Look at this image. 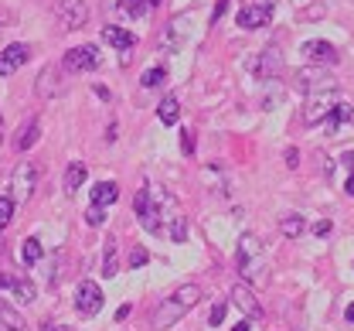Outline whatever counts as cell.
I'll return each mask as SVG.
<instances>
[{
	"instance_id": "cell-35",
	"label": "cell",
	"mask_w": 354,
	"mask_h": 331,
	"mask_svg": "<svg viewBox=\"0 0 354 331\" xmlns=\"http://www.w3.org/2000/svg\"><path fill=\"white\" fill-rule=\"evenodd\" d=\"M324 14V7H310V10H304V21H310V17H320Z\"/></svg>"
},
{
	"instance_id": "cell-21",
	"label": "cell",
	"mask_w": 354,
	"mask_h": 331,
	"mask_svg": "<svg viewBox=\"0 0 354 331\" xmlns=\"http://www.w3.org/2000/svg\"><path fill=\"white\" fill-rule=\"evenodd\" d=\"M304 229H307V222H304V215H297V212H290V215H283V222H279V233L286 239H297L304 236Z\"/></svg>"
},
{
	"instance_id": "cell-10",
	"label": "cell",
	"mask_w": 354,
	"mask_h": 331,
	"mask_svg": "<svg viewBox=\"0 0 354 331\" xmlns=\"http://www.w3.org/2000/svg\"><path fill=\"white\" fill-rule=\"evenodd\" d=\"M28 58H31V48L28 45H7L0 51V75H14L17 69H24L28 65Z\"/></svg>"
},
{
	"instance_id": "cell-36",
	"label": "cell",
	"mask_w": 354,
	"mask_h": 331,
	"mask_svg": "<svg viewBox=\"0 0 354 331\" xmlns=\"http://www.w3.org/2000/svg\"><path fill=\"white\" fill-rule=\"evenodd\" d=\"M225 7H228V0H218V7H215V17H212V21H218L221 14H225Z\"/></svg>"
},
{
	"instance_id": "cell-26",
	"label": "cell",
	"mask_w": 354,
	"mask_h": 331,
	"mask_svg": "<svg viewBox=\"0 0 354 331\" xmlns=\"http://www.w3.org/2000/svg\"><path fill=\"white\" fill-rule=\"evenodd\" d=\"M21 256H24V263H28V267H31V263H38V260H41V242H38L35 236L24 239V242H21Z\"/></svg>"
},
{
	"instance_id": "cell-2",
	"label": "cell",
	"mask_w": 354,
	"mask_h": 331,
	"mask_svg": "<svg viewBox=\"0 0 354 331\" xmlns=\"http://www.w3.org/2000/svg\"><path fill=\"white\" fill-rule=\"evenodd\" d=\"M235 260H239V274H242L245 280H256V277H259V260H263V242H259V236L245 233V236L239 239Z\"/></svg>"
},
{
	"instance_id": "cell-17",
	"label": "cell",
	"mask_w": 354,
	"mask_h": 331,
	"mask_svg": "<svg viewBox=\"0 0 354 331\" xmlns=\"http://www.w3.org/2000/svg\"><path fill=\"white\" fill-rule=\"evenodd\" d=\"M62 82H58V69H44L41 75H38V96L44 99H51V96H62Z\"/></svg>"
},
{
	"instance_id": "cell-3",
	"label": "cell",
	"mask_w": 354,
	"mask_h": 331,
	"mask_svg": "<svg viewBox=\"0 0 354 331\" xmlns=\"http://www.w3.org/2000/svg\"><path fill=\"white\" fill-rule=\"evenodd\" d=\"M341 102L337 89H320V93H310L307 96V106H304V123L307 127H317L330 116V109Z\"/></svg>"
},
{
	"instance_id": "cell-40",
	"label": "cell",
	"mask_w": 354,
	"mask_h": 331,
	"mask_svg": "<svg viewBox=\"0 0 354 331\" xmlns=\"http://www.w3.org/2000/svg\"><path fill=\"white\" fill-rule=\"evenodd\" d=\"M344 191H348V195H351V198H354V175H351V178H348V185H344Z\"/></svg>"
},
{
	"instance_id": "cell-31",
	"label": "cell",
	"mask_w": 354,
	"mask_h": 331,
	"mask_svg": "<svg viewBox=\"0 0 354 331\" xmlns=\"http://www.w3.org/2000/svg\"><path fill=\"white\" fill-rule=\"evenodd\" d=\"M283 157H286V168H290V171H293V168H300V164H297V161H300L297 147H286V154H283Z\"/></svg>"
},
{
	"instance_id": "cell-24",
	"label": "cell",
	"mask_w": 354,
	"mask_h": 331,
	"mask_svg": "<svg viewBox=\"0 0 354 331\" xmlns=\"http://www.w3.org/2000/svg\"><path fill=\"white\" fill-rule=\"evenodd\" d=\"M164 79H167V69L164 65H153V69H147L143 72V89H157V86H164Z\"/></svg>"
},
{
	"instance_id": "cell-38",
	"label": "cell",
	"mask_w": 354,
	"mask_h": 331,
	"mask_svg": "<svg viewBox=\"0 0 354 331\" xmlns=\"http://www.w3.org/2000/svg\"><path fill=\"white\" fill-rule=\"evenodd\" d=\"M41 331H72V328H62V325H51L48 321V325H41Z\"/></svg>"
},
{
	"instance_id": "cell-8",
	"label": "cell",
	"mask_w": 354,
	"mask_h": 331,
	"mask_svg": "<svg viewBox=\"0 0 354 331\" xmlns=\"http://www.w3.org/2000/svg\"><path fill=\"white\" fill-rule=\"evenodd\" d=\"M102 290L92 284V280H82L79 284V290H75V307H79V314H86V318H92V314H99L102 311Z\"/></svg>"
},
{
	"instance_id": "cell-28",
	"label": "cell",
	"mask_w": 354,
	"mask_h": 331,
	"mask_svg": "<svg viewBox=\"0 0 354 331\" xmlns=\"http://www.w3.org/2000/svg\"><path fill=\"white\" fill-rule=\"evenodd\" d=\"M157 3H160V0H133L130 7H127V14H130V17H147Z\"/></svg>"
},
{
	"instance_id": "cell-18",
	"label": "cell",
	"mask_w": 354,
	"mask_h": 331,
	"mask_svg": "<svg viewBox=\"0 0 354 331\" xmlns=\"http://www.w3.org/2000/svg\"><path fill=\"white\" fill-rule=\"evenodd\" d=\"M120 274V249H116V239H106V260H102V277L113 280Z\"/></svg>"
},
{
	"instance_id": "cell-6",
	"label": "cell",
	"mask_w": 354,
	"mask_h": 331,
	"mask_svg": "<svg viewBox=\"0 0 354 331\" xmlns=\"http://www.w3.org/2000/svg\"><path fill=\"white\" fill-rule=\"evenodd\" d=\"M99 65V51H95V45H79V48H68L65 51V58H62V69L65 72H92Z\"/></svg>"
},
{
	"instance_id": "cell-39",
	"label": "cell",
	"mask_w": 354,
	"mask_h": 331,
	"mask_svg": "<svg viewBox=\"0 0 354 331\" xmlns=\"http://www.w3.org/2000/svg\"><path fill=\"white\" fill-rule=\"evenodd\" d=\"M344 318H348V321H351V325H354V301H351V304H348V311H344Z\"/></svg>"
},
{
	"instance_id": "cell-9",
	"label": "cell",
	"mask_w": 354,
	"mask_h": 331,
	"mask_svg": "<svg viewBox=\"0 0 354 331\" xmlns=\"http://www.w3.org/2000/svg\"><path fill=\"white\" fill-rule=\"evenodd\" d=\"M239 28H245V31H259V28H269V21H272V7L269 3H249V7H242L239 10Z\"/></svg>"
},
{
	"instance_id": "cell-43",
	"label": "cell",
	"mask_w": 354,
	"mask_h": 331,
	"mask_svg": "<svg viewBox=\"0 0 354 331\" xmlns=\"http://www.w3.org/2000/svg\"><path fill=\"white\" fill-rule=\"evenodd\" d=\"M0 143H3V120H0Z\"/></svg>"
},
{
	"instance_id": "cell-4",
	"label": "cell",
	"mask_w": 354,
	"mask_h": 331,
	"mask_svg": "<svg viewBox=\"0 0 354 331\" xmlns=\"http://www.w3.org/2000/svg\"><path fill=\"white\" fill-rule=\"evenodd\" d=\"M55 17H58L62 28L79 31L88 21V3L86 0H58V3H55Z\"/></svg>"
},
{
	"instance_id": "cell-41",
	"label": "cell",
	"mask_w": 354,
	"mask_h": 331,
	"mask_svg": "<svg viewBox=\"0 0 354 331\" xmlns=\"http://www.w3.org/2000/svg\"><path fill=\"white\" fill-rule=\"evenodd\" d=\"M232 331H249V321H239V325H232Z\"/></svg>"
},
{
	"instance_id": "cell-19",
	"label": "cell",
	"mask_w": 354,
	"mask_h": 331,
	"mask_svg": "<svg viewBox=\"0 0 354 331\" xmlns=\"http://www.w3.org/2000/svg\"><path fill=\"white\" fill-rule=\"evenodd\" d=\"M0 331H28L24 318H21L10 304H3V301H0Z\"/></svg>"
},
{
	"instance_id": "cell-34",
	"label": "cell",
	"mask_w": 354,
	"mask_h": 331,
	"mask_svg": "<svg viewBox=\"0 0 354 331\" xmlns=\"http://www.w3.org/2000/svg\"><path fill=\"white\" fill-rule=\"evenodd\" d=\"M313 233H317V236H327V233H330V222H317Z\"/></svg>"
},
{
	"instance_id": "cell-25",
	"label": "cell",
	"mask_w": 354,
	"mask_h": 331,
	"mask_svg": "<svg viewBox=\"0 0 354 331\" xmlns=\"http://www.w3.org/2000/svg\"><path fill=\"white\" fill-rule=\"evenodd\" d=\"M351 116H354L351 106H348V102H337V106L330 109V116H327V120H330V134H334L341 123H351Z\"/></svg>"
},
{
	"instance_id": "cell-1",
	"label": "cell",
	"mask_w": 354,
	"mask_h": 331,
	"mask_svg": "<svg viewBox=\"0 0 354 331\" xmlns=\"http://www.w3.org/2000/svg\"><path fill=\"white\" fill-rule=\"evenodd\" d=\"M198 301H201V287L198 284H180L174 294H167V297L160 301V307L153 311V321H150V325H153L157 331L174 328L187 311L198 307Z\"/></svg>"
},
{
	"instance_id": "cell-30",
	"label": "cell",
	"mask_w": 354,
	"mask_h": 331,
	"mask_svg": "<svg viewBox=\"0 0 354 331\" xmlns=\"http://www.w3.org/2000/svg\"><path fill=\"white\" fill-rule=\"evenodd\" d=\"M150 256H147V249H133L130 253V267H143Z\"/></svg>"
},
{
	"instance_id": "cell-12",
	"label": "cell",
	"mask_w": 354,
	"mask_h": 331,
	"mask_svg": "<svg viewBox=\"0 0 354 331\" xmlns=\"http://www.w3.org/2000/svg\"><path fill=\"white\" fill-rule=\"evenodd\" d=\"M297 79H300V86L307 89V93H320V89H337V82L327 75V72H320L317 65L313 69H300L297 72Z\"/></svg>"
},
{
	"instance_id": "cell-16",
	"label": "cell",
	"mask_w": 354,
	"mask_h": 331,
	"mask_svg": "<svg viewBox=\"0 0 354 331\" xmlns=\"http://www.w3.org/2000/svg\"><path fill=\"white\" fill-rule=\"evenodd\" d=\"M102 38L109 42L113 48H120V51H130L136 45V38H133L127 28H116V24H109V28H102Z\"/></svg>"
},
{
	"instance_id": "cell-22",
	"label": "cell",
	"mask_w": 354,
	"mask_h": 331,
	"mask_svg": "<svg viewBox=\"0 0 354 331\" xmlns=\"http://www.w3.org/2000/svg\"><path fill=\"white\" fill-rule=\"evenodd\" d=\"M120 198V188L113 185V181H102V185H95V191H92V205H113Z\"/></svg>"
},
{
	"instance_id": "cell-37",
	"label": "cell",
	"mask_w": 354,
	"mask_h": 331,
	"mask_svg": "<svg viewBox=\"0 0 354 331\" xmlns=\"http://www.w3.org/2000/svg\"><path fill=\"white\" fill-rule=\"evenodd\" d=\"M102 7H106V10H109V14H113V10H116V7H120V0H102Z\"/></svg>"
},
{
	"instance_id": "cell-27",
	"label": "cell",
	"mask_w": 354,
	"mask_h": 331,
	"mask_svg": "<svg viewBox=\"0 0 354 331\" xmlns=\"http://www.w3.org/2000/svg\"><path fill=\"white\" fill-rule=\"evenodd\" d=\"M14 198L10 195H0V229H7L10 226V219H14Z\"/></svg>"
},
{
	"instance_id": "cell-42",
	"label": "cell",
	"mask_w": 354,
	"mask_h": 331,
	"mask_svg": "<svg viewBox=\"0 0 354 331\" xmlns=\"http://www.w3.org/2000/svg\"><path fill=\"white\" fill-rule=\"evenodd\" d=\"M341 161H344V164H351V168H354V154H344Z\"/></svg>"
},
{
	"instance_id": "cell-32",
	"label": "cell",
	"mask_w": 354,
	"mask_h": 331,
	"mask_svg": "<svg viewBox=\"0 0 354 331\" xmlns=\"http://www.w3.org/2000/svg\"><path fill=\"white\" fill-rule=\"evenodd\" d=\"M221 321H225V304H215V307H212V325L218 328Z\"/></svg>"
},
{
	"instance_id": "cell-33",
	"label": "cell",
	"mask_w": 354,
	"mask_h": 331,
	"mask_svg": "<svg viewBox=\"0 0 354 331\" xmlns=\"http://www.w3.org/2000/svg\"><path fill=\"white\" fill-rule=\"evenodd\" d=\"M184 154H194V134L184 130Z\"/></svg>"
},
{
	"instance_id": "cell-20",
	"label": "cell",
	"mask_w": 354,
	"mask_h": 331,
	"mask_svg": "<svg viewBox=\"0 0 354 331\" xmlns=\"http://www.w3.org/2000/svg\"><path fill=\"white\" fill-rule=\"evenodd\" d=\"M157 116H160L164 127H174L177 120H180V102H177V96H167V99L157 106Z\"/></svg>"
},
{
	"instance_id": "cell-15",
	"label": "cell",
	"mask_w": 354,
	"mask_h": 331,
	"mask_svg": "<svg viewBox=\"0 0 354 331\" xmlns=\"http://www.w3.org/2000/svg\"><path fill=\"white\" fill-rule=\"evenodd\" d=\"M38 137H41V120H38V116H31V120L24 123V130L17 134L14 147H17V150H31V147L38 143Z\"/></svg>"
},
{
	"instance_id": "cell-29",
	"label": "cell",
	"mask_w": 354,
	"mask_h": 331,
	"mask_svg": "<svg viewBox=\"0 0 354 331\" xmlns=\"http://www.w3.org/2000/svg\"><path fill=\"white\" fill-rule=\"evenodd\" d=\"M86 222L88 226H102V222H106V208H102V205H92L86 212Z\"/></svg>"
},
{
	"instance_id": "cell-5",
	"label": "cell",
	"mask_w": 354,
	"mask_h": 331,
	"mask_svg": "<svg viewBox=\"0 0 354 331\" xmlns=\"http://www.w3.org/2000/svg\"><path fill=\"white\" fill-rule=\"evenodd\" d=\"M38 188V164H17L14 171V181H10V191H14V205H24Z\"/></svg>"
},
{
	"instance_id": "cell-11",
	"label": "cell",
	"mask_w": 354,
	"mask_h": 331,
	"mask_svg": "<svg viewBox=\"0 0 354 331\" xmlns=\"http://www.w3.org/2000/svg\"><path fill=\"white\" fill-rule=\"evenodd\" d=\"M232 304H235L245 318H263V307H259V301H256V294H252V287L249 284L232 287Z\"/></svg>"
},
{
	"instance_id": "cell-14",
	"label": "cell",
	"mask_w": 354,
	"mask_h": 331,
	"mask_svg": "<svg viewBox=\"0 0 354 331\" xmlns=\"http://www.w3.org/2000/svg\"><path fill=\"white\" fill-rule=\"evenodd\" d=\"M279 65H283L279 51H276V48H266L263 55H259V65H256V75H259V82H266V79H272V75L279 72Z\"/></svg>"
},
{
	"instance_id": "cell-23",
	"label": "cell",
	"mask_w": 354,
	"mask_h": 331,
	"mask_svg": "<svg viewBox=\"0 0 354 331\" xmlns=\"http://www.w3.org/2000/svg\"><path fill=\"white\" fill-rule=\"evenodd\" d=\"M82 181H86V164H68V171H65V191H75L82 188Z\"/></svg>"
},
{
	"instance_id": "cell-13",
	"label": "cell",
	"mask_w": 354,
	"mask_h": 331,
	"mask_svg": "<svg viewBox=\"0 0 354 331\" xmlns=\"http://www.w3.org/2000/svg\"><path fill=\"white\" fill-rule=\"evenodd\" d=\"M300 51L307 55V62H313V65H334V62L341 58V55H337V48L327 45V42H307Z\"/></svg>"
},
{
	"instance_id": "cell-7",
	"label": "cell",
	"mask_w": 354,
	"mask_h": 331,
	"mask_svg": "<svg viewBox=\"0 0 354 331\" xmlns=\"http://www.w3.org/2000/svg\"><path fill=\"white\" fill-rule=\"evenodd\" d=\"M0 290L10 294V301H21V304H31L38 297V287L31 284L24 274H0Z\"/></svg>"
}]
</instances>
